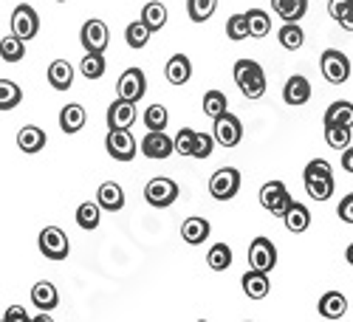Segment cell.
<instances>
[{"label":"cell","mask_w":353,"mask_h":322,"mask_svg":"<svg viewBox=\"0 0 353 322\" xmlns=\"http://www.w3.org/2000/svg\"><path fill=\"white\" fill-rule=\"evenodd\" d=\"M303 181H305V192L311 201H328L334 195V170L325 159L308 161V167L303 172Z\"/></svg>","instance_id":"cell-1"},{"label":"cell","mask_w":353,"mask_h":322,"mask_svg":"<svg viewBox=\"0 0 353 322\" xmlns=\"http://www.w3.org/2000/svg\"><path fill=\"white\" fill-rule=\"evenodd\" d=\"M232 74H234V82H238V88H241V94L246 97V99H260L263 94H266V71L260 68V63H254V60H238L234 63V68H232Z\"/></svg>","instance_id":"cell-2"},{"label":"cell","mask_w":353,"mask_h":322,"mask_svg":"<svg viewBox=\"0 0 353 322\" xmlns=\"http://www.w3.org/2000/svg\"><path fill=\"white\" fill-rule=\"evenodd\" d=\"M144 201L156 210H167L179 201V184L167 179V175H156V179H150L144 187Z\"/></svg>","instance_id":"cell-3"},{"label":"cell","mask_w":353,"mask_h":322,"mask_svg":"<svg viewBox=\"0 0 353 322\" xmlns=\"http://www.w3.org/2000/svg\"><path fill=\"white\" fill-rule=\"evenodd\" d=\"M319 71H322V77H325L331 85L347 82V77H350L347 54H342L339 48H325V51H322V57H319Z\"/></svg>","instance_id":"cell-4"},{"label":"cell","mask_w":353,"mask_h":322,"mask_svg":"<svg viewBox=\"0 0 353 322\" xmlns=\"http://www.w3.org/2000/svg\"><path fill=\"white\" fill-rule=\"evenodd\" d=\"M291 203H294V198L288 195V190H285L283 181H269V184L260 187V207L266 210V212L283 218L288 212Z\"/></svg>","instance_id":"cell-5"},{"label":"cell","mask_w":353,"mask_h":322,"mask_svg":"<svg viewBox=\"0 0 353 322\" xmlns=\"http://www.w3.org/2000/svg\"><path fill=\"white\" fill-rule=\"evenodd\" d=\"M241 192V172L234 167H221L212 172L210 179V195L215 201H232Z\"/></svg>","instance_id":"cell-6"},{"label":"cell","mask_w":353,"mask_h":322,"mask_svg":"<svg viewBox=\"0 0 353 322\" xmlns=\"http://www.w3.org/2000/svg\"><path fill=\"white\" fill-rule=\"evenodd\" d=\"M37 246L40 252L48 257V260H65L68 252H71V243H68V235L60 229V226H46L37 238Z\"/></svg>","instance_id":"cell-7"},{"label":"cell","mask_w":353,"mask_h":322,"mask_svg":"<svg viewBox=\"0 0 353 322\" xmlns=\"http://www.w3.org/2000/svg\"><path fill=\"white\" fill-rule=\"evenodd\" d=\"M12 34L20 37L23 43L34 40L40 34V17H37V12L28 3L14 6V12H12Z\"/></svg>","instance_id":"cell-8"},{"label":"cell","mask_w":353,"mask_h":322,"mask_svg":"<svg viewBox=\"0 0 353 322\" xmlns=\"http://www.w3.org/2000/svg\"><path fill=\"white\" fill-rule=\"evenodd\" d=\"M215 128H212V136H215V144H221V148H238L241 139H243V125L238 116H232L229 110L221 113L218 119H212Z\"/></svg>","instance_id":"cell-9"},{"label":"cell","mask_w":353,"mask_h":322,"mask_svg":"<svg viewBox=\"0 0 353 322\" xmlns=\"http://www.w3.org/2000/svg\"><path fill=\"white\" fill-rule=\"evenodd\" d=\"M116 94L119 99H128V102H141V97L147 94V77L141 68H128L119 82H116Z\"/></svg>","instance_id":"cell-10"},{"label":"cell","mask_w":353,"mask_h":322,"mask_svg":"<svg viewBox=\"0 0 353 322\" xmlns=\"http://www.w3.org/2000/svg\"><path fill=\"white\" fill-rule=\"evenodd\" d=\"M249 266L257 272H272L277 266V249L269 238H254L249 243Z\"/></svg>","instance_id":"cell-11"},{"label":"cell","mask_w":353,"mask_h":322,"mask_svg":"<svg viewBox=\"0 0 353 322\" xmlns=\"http://www.w3.org/2000/svg\"><path fill=\"white\" fill-rule=\"evenodd\" d=\"M79 43H82V48H85V51H99V54H105L108 43H110V32H108V26H105L102 20H97V17L85 20L82 32H79Z\"/></svg>","instance_id":"cell-12"},{"label":"cell","mask_w":353,"mask_h":322,"mask_svg":"<svg viewBox=\"0 0 353 322\" xmlns=\"http://www.w3.org/2000/svg\"><path fill=\"white\" fill-rule=\"evenodd\" d=\"M105 150L116 161H130L136 159V139L130 130H110L105 139Z\"/></svg>","instance_id":"cell-13"},{"label":"cell","mask_w":353,"mask_h":322,"mask_svg":"<svg viewBox=\"0 0 353 322\" xmlns=\"http://www.w3.org/2000/svg\"><path fill=\"white\" fill-rule=\"evenodd\" d=\"M139 150H141V156L156 159V161H164V159H170L175 153L172 150V139L164 130H147V136L139 144Z\"/></svg>","instance_id":"cell-14"},{"label":"cell","mask_w":353,"mask_h":322,"mask_svg":"<svg viewBox=\"0 0 353 322\" xmlns=\"http://www.w3.org/2000/svg\"><path fill=\"white\" fill-rule=\"evenodd\" d=\"M136 122V102L128 99H116L108 108V128L110 130H130V125Z\"/></svg>","instance_id":"cell-15"},{"label":"cell","mask_w":353,"mask_h":322,"mask_svg":"<svg viewBox=\"0 0 353 322\" xmlns=\"http://www.w3.org/2000/svg\"><path fill=\"white\" fill-rule=\"evenodd\" d=\"M308 99H311V82H308V77H303V74L288 77L285 88H283V102L291 105V108H300Z\"/></svg>","instance_id":"cell-16"},{"label":"cell","mask_w":353,"mask_h":322,"mask_svg":"<svg viewBox=\"0 0 353 322\" xmlns=\"http://www.w3.org/2000/svg\"><path fill=\"white\" fill-rule=\"evenodd\" d=\"M164 77H167V82L175 85V88L187 85L190 77H192V63H190V57H187V54H172L170 60H167V66H164Z\"/></svg>","instance_id":"cell-17"},{"label":"cell","mask_w":353,"mask_h":322,"mask_svg":"<svg viewBox=\"0 0 353 322\" xmlns=\"http://www.w3.org/2000/svg\"><path fill=\"white\" fill-rule=\"evenodd\" d=\"M241 285H243V294H246L249 300H263V297L269 294V288H272L269 274H266V272H257V269H249V272L241 277Z\"/></svg>","instance_id":"cell-18"},{"label":"cell","mask_w":353,"mask_h":322,"mask_svg":"<svg viewBox=\"0 0 353 322\" xmlns=\"http://www.w3.org/2000/svg\"><path fill=\"white\" fill-rule=\"evenodd\" d=\"M46 141H48V136H46V130L37 128V125H26V128H20V133H17V148H20L23 153H28V156L40 153V150L46 148Z\"/></svg>","instance_id":"cell-19"},{"label":"cell","mask_w":353,"mask_h":322,"mask_svg":"<svg viewBox=\"0 0 353 322\" xmlns=\"http://www.w3.org/2000/svg\"><path fill=\"white\" fill-rule=\"evenodd\" d=\"M97 203L108 212H119V210H125V190L116 181H105L97 190Z\"/></svg>","instance_id":"cell-20"},{"label":"cell","mask_w":353,"mask_h":322,"mask_svg":"<svg viewBox=\"0 0 353 322\" xmlns=\"http://www.w3.org/2000/svg\"><path fill=\"white\" fill-rule=\"evenodd\" d=\"M32 303H34L37 311H48V314H51L57 305H60V291H57L51 283L40 280V283H34V288H32Z\"/></svg>","instance_id":"cell-21"},{"label":"cell","mask_w":353,"mask_h":322,"mask_svg":"<svg viewBox=\"0 0 353 322\" xmlns=\"http://www.w3.org/2000/svg\"><path fill=\"white\" fill-rule=\"evenodd\" d=\"M48 85L54 91H68L74 85V66L68 60H54L48 66Z\"/></svg>","instance_id":"cell-22"},{"label":"cell","mask_w":353,"mask_h":322,"mask_svg":"<svg viewBox=\"0 0 353 322\" xmlns=\"http://www.w3.org/2000/svg\"><path fill=\"white\" fill-rule=\"evenodd\" d=\"M85 122H88L85 108H82V105H77V102H71V105H65V108L60 110V130H63V133H68V136L79 133V130L85 128Z\"/></svg>","instance_id":"cell-23"},{"label":"cell","mask_w":353,"mask_h":322,"mask_svg":"<svg viewBox=\"0 0 353 322\" xmlns=\"http://www.w3.org/2000/svg\"><path fill=\"white\" fill-rule=\"evenodd\" d=\"M210 232H212V226H210L207 218H187L181 223V238L187 243H192V246H201L203 241L210 238Z\"/></svg>","instance_id":"cell-24"},{"label":"cell","mask_w":353,"mask_h":322,"mask_svg":"<svg viewBox=\"0 0 353 322\" xmlns=\"http://www.w3.org/2000/svg\"><path fill=\"white\" fill-rule=\"evenodd\" d=\"M319 314L325 319H342L347 314L345 294H339V291H325V294L319 297Z\"/></svg>","instance_id":"cell-25"},{"label":"cell","mask_w":353,"mask_h":322,"mask_svg":"<svg viewBox=\"0 0 353 322\" xmlns=\"http://www.w3.org/2000/svg\"><path fill=\"white\" fill-rule=\"evenodd\" d=\"M283 223L288 226V232H294V235L305 232V229L311 226V212H308V207H305V203H297V201H294L291 207H288V212L283 215Z\"/></svg>","instance_id":"cell-26"},{"label":"cell","mask_w":353,"mask_h":322,"mask_svg":"<svg viewBox=\"0 0 353 322\" xmlns=\"http://www.w3.org/2000/svg\"><path fill=\"white\" fill-rule=\"evenodd\" d=\"M322 122H325V125H336V128H353V102H345V99L334 102L325 110V116H322Z\"/></svg>","instance_id":"cell-27"},{"label":"cell","mask_w":353,"mask_h":322,"mask_svg":"<svg viewBox=\"0 0 353 322\" xmlns=\"http://www.w3.org/2000/svg\"><path fill=\"white\" fill-rule=\"evenodd\" d=\"M272 9L285 20V23H300L308 12V0H272Z\"/></svg>","instance_id":"cell-28"},{"label":"cell","mask_w":353,"mask_h":322,"mask_svg":"<svg viewBox=\"0 0 353 322\" xmlns=\"http://www.w3.org/2000/svg\"><path fill=\"white\" fill-rule=\"evenodd\" d=\"M150 32H161V28L167 26V6L159 3V0H153V3H147L141 9V17H139Z\"/></svg>","instance_id":"cell-29"},{"label":"cell","mask_w":353,"mask_h":322,"mask_svg":"<svg viewBox=\"0 0 353 322\" xmlns=\"http://www.w3.org/2000/svg\"><path fill=\"white\" fill-rule=\"evenodd\" d=\"M105 68H108L105 54H99V51H85L82 63H79V71H82L85 79H102V77H105Z\"/></svg>","instance_id":"cell-30"},{"label":"cell","mask_w":353,"mask_h":322,"mask_svg":"<svg viewBox=\"0 0 353 322\" xmlns=\"http://www.w3.org/2000/svg\"><path fill=\"white\" fill-rule=\"evenodd\" d=\"M246 23H249V37H266L272 32V17L269 12H263V9H249L246 12Z\"/></svg>","instance_id":"cell-31"},{"label":"cell","mask_w":353,"mask_h":322,"mask_svg":"<svg viewBox=\"0 0 353 322\" xmlns=\"http://www.w3.org/2000/svg\"><path fill=\"white\" fill-rule=\"evenodd\" d=\"M77 223L82 229H97L102 223V207L97 201H85L77 207Z\"/></svg>","instance_id":"cell-32"},{"label":"cell","mask_w":353,"mask_h":322,"mask_svg":"<svg viewBox=\"0 0 353 322\" xmlns=\"http://www.w3.org/2000/svg\"><path fill=\"white\" fill-rule=\"evenodd\" d=\"M277 40H280L283 48L297 51V48H303V43H305V32H303L297 23H285L280 32H277Z\"/></svg>","instance_id":"cell-33"},{"label":"cell","mask_w":353,"mask_h":322,"mask_svg":"<svg viewBox=\"0 0 353 322\" xmlns=\"http://www.w3.org/2000/svg\"><path fill=\"white\" fill-rule=\"evenodd\" d=\"M23 102L20 85L12 79H0V110H14Z\"/></svg>","instance_id":"cell-34"},{"label":"cell","mask_w":353,"mask_h":322,"mask_svg":"<svg viewBox=\"0 0 353 322\" xmlns=\"http://www.w3.org/2000/svg\"><path fill=\"white\" fill-rule=\"evenodd\" d=\"M23 57H26V43H23L20 37L9 34V37L0 40V60H6V63H20Z\"/></svg>","instance_id":"cell-35"},{"label":"cell","mask_w":353,"mask_h":322,"mask_svg":"<svg viewBox=\"0 0 353 322\" xmlns=\"http://www.w3.org/2000/svg\"><path fill=\"white\" fill-rule=\"evenodd\" d=\"M218 9V0H187V14L192 23H207Z\"/></svg>","instance_id":"cell-36"},{"label":"cell","mask_w":353,"mask_h":322,"mask_svg":"<svg viewBox=\"0 0 353 322\" xmlns=\"http://www.w3.org/2000/svg\"><path fill=\"white\" fill-rule=\"evenodd\" d=\"M150 34H153V32H150V28H147L141 20H133V23L125 28V43L139 51V48H144L147 43H150Z\"/></svg>","instance_id":"cell-37"},{"label":"cell","mask_w":353,"mask_h":322,"mask_svg":"<svg viewBox=\"0 0 353 322\" xmlns=\"http://www.w3.org/2000/svg\"><path fill=\"white\" fill-rule=\"evenodd\" d=\"M207 263L212 272H226L232 266V249L226 243H215L210 252H207Z\"/></svg>","instance_id":"cell-38"},{"label":"cell","mask_w":353,"mask_h":322,"mask_svg":"<svg viewBox=\"0 0 353 322\" xmlns=\"http://www.w3.org/2000/svg\"><path fill=\"white\" fill-rule=\"evenodd\" d=\"M144 128L147 130H167V122H170V113H167V108L164 105H150L144 110Z\"/></svg>","instance_id":"cell-39"},{"label":"cell","mask_w":353,"mask_h":322,"mask_svg":"<svg viewBox=\"0 0 353 322\" xmlns=\"http://www.w3.org/2000/svg\"><path fill=\"white\" fill-rule=\"evenodd\" d=\"M229 105H226V94L221 91H207L203 94V113L210 116V119H218L221 113H226Z\"/></svg>","instance_id":"cell-40"},{"label":"cell","mask_w":353,"mask_h":322,"mask_svg":"<svg viewBox=\"0 0 353 322\" xmlns=\"http://www.w3.org/2000/svg\"><path fill=\"white\" fill-rule=\"evenodd\" d=\"M350 139H353L350 128L325 125V141H328V148H334V150H345V148H350Z\"/></svg>","instance_id":"cell-41"},{"label":"cell","mask_w":353,"mask_h":322,"mask_svg":"<svg viewBox=\"0 0 353 322\" xmlns=\"http://www.w3.org/2000/svg\"><path fill=\"white\" fill-rule=\"evenodd\" d=\"M226 37L234 40V43H241L249 37V23H246V14H232L226 20Z\"/></svg>","instance_id":"cell-42"},{"label":"cell","mask_w":353,"mask_h":322,"mask_svg":"<svg viewBox=\"0 0 353 322\" xmlns=\"http://www.w3.org/2000/svg\"><path fill=\"white\" fill-rule=\"evenodd\" d=\"M195 133H198V130H192V128H181L179 133H175V139H172V150L179 153V156H192Z\"/></svg>","instance_id":"cell-43"},{"label":"cell","mask_w":353,"mask_h":322,"mask_svg":"<svg viewBox=\"0 0 353 322\" xmlns=\"http://www.w3.org/2000/svg\"><path fill=\"white\" fill-rule=\"evenodd\" d=\"M212 150H215V136H212V133H195L192 159H210Z\"/></svg>","instance_id":"cell-44"},{"label":"cell","mask_w":353,"mask_h":322,"mask_svg":"<svg viewBox=\"0 0 353 322\" xmlns=\"http://www.w3.org/2000/svg\"><path fill=\"white\" fill-rule=\"evenodd\" d=\"M336 215H339V221H345V223H353V192H350V195H345V198L339 201Z\"/></svg>","instance_id":"cell-45"},{"label":"cell","mask_w":353,"mask_h":322,"mask_svg":"<svg viewBox=\"0 0 353 322\" xmlns=\"http://www.w3.org/2000/svg\"><path fill=\"white\" fill-rule=\"evenodd\" d=\"M350 6H353V0H328V14H331L334 20H339Z\"/></svg>","instance_id":"cell-46"},{"label":"cell","mask_w":353,"mask_h":322,"mask_svg":"<svg viewBox=\"0 0 353 322\" xmlns=\"http://www.w3.org/2000/svg\"><path fill=\"white\" fill-rule=\"evenodd\" d=\"M3 319H6V322H32V316H28V311H26L23 305H12Z\"/></svg>","instance_id":"cell-47"},{"label":"cell","mask_w":353,"mask_h":322,"mask_svg":"<svg viewBox=\"0 0 353 322\" xmlns=\"http://www.w3.org/2000/svg\"><path fill=\"white\" fill-rule=\"evenodd\" d=\"M342 170L353 175V148H345L342 150Z\"/></svg>","instance_id":"cell-48"},{"label":"cell","mask_w":353,"mask_h":322,"mask_svg":"<svg viewBox=\"0 0 353 322\" xmlns=\"http://www.w3.org/2000/svg\"><path fill=\"white\" fill-rule=\"evenodd\" d=\"M336 23L345 28V32H353V6H350V9H347V12H345V14L336 20Z\"/></svg>","instance_id":"cell-49"},{"label":"cell","mask_w":353,"mask_h":322,"mask_svg":"<svg viewBox=\"0 0 353 322\" xmlns=\"http://www.w3.org/2000/svg\"><path fill=\"white\" fill-rule=\"evenodd\" d=\"M32 322H54V319H51V314H48V311H40V314H34V316H32Z\"/></svg>","instance_id":"cell-50"},{"label":"cell","mask_w":353,"mask_h":322,"mask_svg":"<svg viewBox=\"0 0 353 322\" xmlns=\"http://www.w3.org/2000/svg\"><path fill=\"white\" fill-rule=\"evenodd\" d=\"M345 260H347V263H350V266H353V243L347 246V252H345Z\"/></svg>","instance_id":"cell-51"},{"label":"cell","mask_w":353,"mask_h":322,"mask_svg":"<svg viewBox=\"0 0 353 322\" xmlns=\"http://www.w3.org/2000/svg\"><path fill=\"white\" fill-rule=\"evenodd\" d=\"M198 322H210V319H198Z\"/></svg>","instance_id":"cell-52"},{"label":"cell","mask_w":353,"mask_h":322,"mask_svg":"<svg viewBox=\"0 0 353 322\" xmlns=\"http://www.w3.org/2000/svg\"><path fill=\"white\" fill-rule=\"evenodd\" d=\"M57 3H65V0H57Z\"/></svg>","instance_id":"cell-53"},{"label":"cell","mask_w":353,"mask_h":322,"mask_svg":"<svg viewBox=\"0 0 353 322\" xmlns=\"http://www.w3.org/2000/svg\"><path fill=\"white\" fill-rule=\"evenodd\" d=\"M0 322H6V319H0Z\"/></svg>","instance_id":"cell-54"}]
</instances>
